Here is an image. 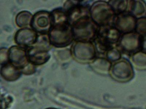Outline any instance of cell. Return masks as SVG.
I'll return each instance as SVG.
<instances>
[{
	"instance_id": "6da1fadb",
	"label": "cell",
	"mask_w": 146,
	"mask_h": 109,
	"mask_svg": "<svg viewBox=\"0 0 146 109\" xmlns=\"http://www.w3.org/2000/svg\"><path fill=\"white\" fill-rule=\"evenodd\" d=\"M75 41L93 42L98 35L100 26L90 16L82 18L71 26Z\"/></svg>"
},
{
	"instance_id": "7a4b0ae2",
	"label": "cell",
	"mask_w": 146,
	"mask_h": 109,
	"mask_svg": "<svg viewBox=\"0 0 146 109\" xmlns=\"http://www.w3.org/2000/svg\"><path fill=\"white\" fill-rule=\"evenodd\" d=\"M90 14L92 20L99 26L113 25L115 14L108 2L98 1L90 8Z\"/></svg>"
},
{
	"instance_id": "3957f363",
	"label": "cell",
	"mask_w": 146,
	"mask_h": 109,
	"mask_svg": "<svg viewBox=\"0 0 146 109\" xmlns=\"http://www.w3.org/2000/svg\"><path fill=\"white\" fill-rule=\"evenodd\" d=\"M50 43L55 47L68 46L74 39L72 27L69 23L52 26L49 32Z\"/></svg>"
},
{
	"instance_id": "277c9868",
	"label": "cell",
	"mask_w": 146,
	"mask_h": 109,
	"mask_svg": "<svg viewBox=\"0 0 146 109\" xmlns=\"http://www.w3.org/2000/svg\"><path fill=\"white\" fill-rule=\"evenodd\" d=\"M109 74L113 79L122 83L130 81L135 75L131 62L125 58H121L112 64Z\"/></svg>"
},
{
	"instance_id": "5b68a950",
	"label": "cell",
	"mask_w": 146,
	"mask_h": 109,
	"mask_svg": "<svg viewBox=\"0 0 146 109\" xmlns=\"http://www.w3.org/2000/svg\"><path fill=\"white\" fill-rule=\"evenodd\" d=\"M71 53L74 59L82 63L90 64L97 57L94 44L92 42L76 41Z\"/></svg>"
},
{
	"instance_id": "8992f818",
	"label": "cell",
	"mask_w": 146,
	"mask_h": 109,
	"mask_svg": "<svg viewBox=\"0 0 146 109\" xmlns=\"http://www.w3.org/2000/svg\"><path fill=\"white\" fill-rule=\"evenodd\" d=\"M142 36L134 32L124 33L118 43V49L121 52L129 56L141 51Z\"/></svg>"
},
{
	"instance_id": "52a82bcc",
	"label": "cell",
	"mask_w": 146,
	"mask_h": 109,
	"mask_svg": "<svg viewBox=\"0 0 146 109\" xmlns=\"http://www.w3.org/2000/svg\"><path fill=\"white\" fill-rule=\"evenodd\" d=\"M137 18L127 11L115 15L113 25L121 33L135 32Z\"/></svg>"
},
{
	"instance_id": "ba28073f",
	"label": "cell",
	"mask_w": 146,
	"mask_h": 109,
	"mask_svg": "<svg viewBox=\"0 0 146 109\" xmlns=\"http://www.w3.org/2000/svg\"><path fill=\"white\" fill-rule=\"evenodd\" d=\"M27 48L13 46L9 50V63L21 71L30 63L27 56Z\"/></svg>"
},
{
	"instance_id": "9c48e42d",
	"label": "cell",
	"mask_w": 146,
	"mask_h": 109,
	"mask_svg": "<svg viewBox=\"0 0 146 109\" xmlns=\"http://www.w3.org/2000/svg\"><path fill=\"white\" fill-rule=\"evenodd\" d=\"M31 26L36 32L44 34L47 33L52 27L50 13L44 11L36 13L33 16Z\"/></svg>"
},
{
	"instance_id": "30bf717a",
	"label": "cell",
	"mask_w": 146,
	"mask_h": 109,
	"mask_svg": "<svg viewBox=\"0 0 146 109\" xmlns=\"http://www.w3.org/2000/svg\"><path fill=\"white\" fill-rule=\"evenodd\" d=\"M38 36L34 30L24 28L19 30L15 34L16 43L23 47L28 48L37 41Z\"/></svg>"
},
{
	"instance_id": "8fae6325",
	"label": "cell",
	"mask_w": 146,
	"mask_h": 109,
	"mask_svg": "<svg viewBox=\"0 0 146 109\" xmlns=\"http://www.w3.org/2000/svg\"><path fill=\"white\" fill-rule=\"evenodd\" d=\"M122 35L114 26L109 25L100 27L97 37L114 45L118 43Z\"/></svg>"
},
{
	"instance_id": "7c38bea8",
	"label": "cell",
	"mask_w": 146,
	"mask_h": 109,
	"mask_svg": "<svg viewBox=\"0 0 146 109\" xmlns=\"http://www.w3.org/2000/svg\"><path fill=\"white\" fill-rule=\"evenodd\" d=\"M48 51L35 47H30L27 50L29 61L35 66L44 64L47 62L50 58Z\"/></svg>"
},
{
	"instance_id": "4fadbf2b",
	"label": "cell",
	"mask_w": 146,
	"mask_h": 109,
	"mask_svg": "<svg viewBox=\"0 0 146 109\" xmlns=\"http://www.w3.org/2000/svg\"><path fill=\"white\" fill-rule=\"evenodd\" d=\"M112 63L106 58L98 57L89 64L90 67L94 72L100 75L109 74Z\"/></svg>"
},
{
	"instance_id": "5bb4252c",
	"label": "cell",
	"mask_w": 146,
	"mask_h": 109,
	"mask_svg": "<svg viewBox=\"0 0 146 109\" xmlns=\"http://www.w3.org/2000/svg\"><path fill=\"white\" fill-rule=\"evenodd\" d=\"M22 73L20 69L10 63L3 64L1 68V76L8 81H14L18 79Z\"/></svg>"
},
{
	"instance_id": "9a60e30c",
	"label": "cell",
	"mask_w": 146,
	"mask_h": 109,
	"mask_svg": "<svg viewBox=\"0 0 146 109\" xmlns=\"http://www.w3.org/2000/svg\"><path fill=\"white\" fill-rule=\"evenodd\" d=\"M137 19L146 15V2L144 1H128L127 11Z\"/></svg>"
},
{
	"instance_id": "2e32d148",
	"label": "cell",
	"mask_w": 146,
	"mask_h": 109,
	"mask_svg": "<svg viewBox=\"0 0 146 109\" xmlns=\"http://www.w3.org/2000/svg\"><path fill=\"white\" fill-rule=\"evenodd\" d=\"M130 62L133 67L139 71L146 70V54L141 51L130 56Z\"/></svg>"
},
{
	"instance_id": "e0dca14e",
	"label": "cell",
	"mask_w": 146,
	"mask_h": 109,
	"mask_svg": "<svg viewBox=\"0 0 146 109\" xmlns=\"http://www.w3.org/2000/svg\"><path fill=\"white\" fill-rule=\"evenodd\" d=\"M96 47L97 56L100 55L106 56L108 51L114 47L113 45L106 42V41L97 37L94 41Z\"/></svg>"
},
{
	"instance_id": "ac0fdd59",
	"label": "cell",
	"mask_w": 146,
	"mask_h": 109,
	"mask_svg": "<svg viewBox=\"0 0 146 109\" xmlns=\"http://www.w3.org/2000/svg\"><path fill=\"white\" fill-rule=\"evenodd\" d=\"M33 16L32 14L29 12L24 11L19 13L17 15L16 23L18 26L25 27L31 25Z\"/></svg>"
},
{
	"instance_id": "d6986e66",
	"label": "cell",
	"mask_w": 146,
	"mask_h": 109,
	"mask_svg": "<svg viewBox=\"0 0 146 109\" xmlns=\"http://www.w3.org/2000/svg\"><path fill=\"white\" fill-rule=\"evenodd\" d=\"M108 3L115 15L127 11L128 1H110Z\"/></svg>"
},
{
	"instance_id": "ffe728a7",
	"label": "cell",
	"mask_w": 146,
	"mask_h": 109,
	"mask_svg": "<svg viewBox=\"0 0 146 109\" xmlns=\"http://www.w3.org/2000/svg\"><path fill=\"white\" fill-rule=\"evenodd\" d=\"M135 32L142 36L146 35V15L137 19Z\"/></svg>"
},
{
	"instance_id": "44dd1931",
	"label": "cell",
	"mask_w": 146,
	"mask_h": 109,
	"mask_svg": "<svg viewBox=\"0 0 146 109\" xmlns=\"http://www.w3.org/2000/svg\"><path fill=\"white\" fill-rule=\"evenodd\" d=\"M105 58L111 63L116 62L121 58V52L118 48L113 47L108 52Z\"/></svg>"
},
{
	"instance_id": "7402d4cb",
	"label": "cell",
	"mask_w": 146,
	"mask_h": 109,
	"mask_svg": "<svg viewBox=\"0 0 146 109\" xmlns=\"http://www.w3.org/2000/svg\"><path fill=\"white\" fill-rule=\"evenodd\" d=\"M141 51L146 54V35L142 36Z\"/></svg>"
},
{
	"instance_id": "603a6c76",
	"label": "cell",
	"mask_w": 146,
	"mask_h": 109,
	"mask_svg": "<svg viewBox=\"0 0 146 109\" xmlns=\"http://www.w3.org/2000/svg\"><path fill=\"white\" fill-rule=\"evenodd\" d=\"M57 109L53 108H48V109Z\"/></svg>"
}]
</instances>
